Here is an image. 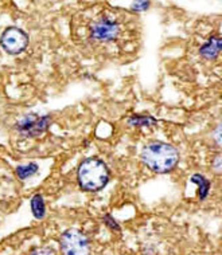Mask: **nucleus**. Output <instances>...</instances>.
<instances>
[{
    "label": "nucleus",
    "mask_w": 222,
    "mask_h": 255,
    "mask_svg": "<svg viewBox=\"0 0 222 255\" xmlns=\"http://www.w3.org/2000/svg\"><path fill=\"white\" fill-rule=\"evenodd\" d=\"M50 124V119L47 116L30 115L24 117L22 121L16 124V129L20 134L26 137H35L43 133Z\"/></svg>",
    "instance_id": "5"
},
{
    "label": "nucleus",
    "mask_w": 222,
    "mask_h": 255,
    "mask_svg": "<svg viewBox=\"0 0 222 255\" xmlns=\"http://www.w3.org/2000/svg\"><path fill=\"white\" fill-rule=\"evenodd\" d=\"M221 50V39L218 36H212L206 43L201 47L200 53L202 57L208 58V59H212V58H216Z\"/></svg>",
    "instance_id": "7"
},
{
    "label": "nucleus",
    "mask_w": 222,
    "mask_h": 255,
    "mask_svg": "<svg viewBox=\"0 0 222 255\" xmlns=\"http://www.w3.org/2000/svg\"><path fill=\"white\" fill-rule=\"evenodd\" d=\"M119 34V24L111 18H101L92 26V38L96 40H113Z\"/></svg>",
    "instance_id": "6"
},
{
    "label": "nucleus",
    "mask_w": 222,
    "mask_h": 255,
    "mask_svg": "<svg viewBox=\"0 0 222 255\" xmlns=\"http://www.w3.org/2000/svg\"><path fill=\"white\" fill-rule=\"evenodd\" d=\"M109 180L107 165L100 158L90 157L84 160L78 168V181L86 191H100Z\"/></svg>",
    "instance_id": "2"
},
{
    "label": "nucleus",
    "mask_w": 222,
    "mask_h": 255,
    "mask_svg": "<svg viewBox=\"0 0 222 255\" xmlns=\"http://www.w3.org/2000/svg\"><path fill=\"white\" fill-rule=\"evenodd\" d=\"M220 160H221V157L217 156V158H216V169H217V171H220Z\"/></svg>",
    "instance_id": "15"
},
{
    "label": "nucleus",
    "mask_w": 222,
    "mask_h": 255,
    "mask_svg": "<svg viewBox=\"0 0 222 255\" xmlns=\"http://www.w3.org/2000/svg\"><path fill=\"white\" fill-rule=\"evenodd\" d=\"M104 222H105V225L109 226V227H111L112 230H117V231L120 230L119 225L116 223V220L113 219V218H112L111 215H105V216H104Z\"/></svg>",
    "instance_id": "13"
},
{
    "label": "nucleus",
    "mask_w": 222,
    "mask_h": 255,
    "mask_svg": "<svg viewBox=\"0 0 222 255\" xmlns=\"http://www.w3.org/2000/svg\"><path fill=\"white\" fill-rule=\"evenodd\" d=\"M31 211L36 219H42L44 216V214H46V207H44V202L43 198H42V195L36 194L32 196Z\"/></svg>",
    "instance_id": "8"
},
{
    "label": "nucleus",
    "mask_w": 222,
    "mask_h": 255,
    "mask_svg": "<svg viewBox=\"0 0 222 255\" xmlns=\"http://www.w3.org/2000/svg\"><path fill=\"white\" fill-rule=\"evenodd\" d=\"M142 158L147 167L158 173H167L177 165L179 152L166 142H151L144 146Z\"/></svg>",
    "instance_id": "1"
},
{
    "label": "nucleus",
    "mask_w": 222,
    "mask_h": 255,
    "mask_svg": "<svg viewBox=\"0 0 222 255\" xmlns=\"http://www.w3.org/2000/svg\"><path fill=\"white\" fill-rule=\"evenodd\" d=\"M30 255H55V254H54V251L51 250V249H47V247H40V249L32 250Z\"/></svg>",
    "instance_id": "12"
},
{
    "label": "nucleus",
    "mask_w": 222,
    "mask_h": 255,
    "mask_svg": "<svg viewBox=\"0 0 222 255\" xmlns=\"http://www.w3.org/2000/svg\"><path fill=\"white\" fill-rule=\"evenodd\" d=\"M63 255H89L88 239L77 230H69L61 237Z\"/></svg>",
    "instance_id": "3"
},
{
    "label": "nucleus",
    "mask_w": 222,
    "mask_h": 255,
    "mask_svg": "<svg viewBox=\"0 0 222 255\" xmlns=\"http://www.w3.org/2000/svg\"><path fill=\"white\" fill-rule=\"evenodd\" d=\"M1 47L8 54L16 55L20 54L23 50L26 49L28 44V36L23 30L18 27H8L4 32L1 34L0 38Z\"/></svg>",
    "instance_id": "4"
},
{
    "label": "nucleus",
    "mask_w": 222,
    "mask_h": 255,
    "mask_svg": "<svg viewBox=\"0 0 222 255\" xmlns=\"http://www.w3.org/2000/svg\"><path fill=\"white\" fill-rule=\"evenodd\" d=\"M38 172V165L35 163H30L26 164V165H19L16 168V175H18L19 179H27V177H31L32 175H35Z\"/></svg>",
    "instance_id": "10"
},
{
    "label": "nucleus",
    "mask_w": 222,
    "mask_h": 255,
    "mask_svg": "<svg viewBox=\"0 0 222 255\" xmlns=\"http://www.w3.org/2000/svg\"><path fill=\"white\" fill-rule=\"evenodd\" d=\"M150 123H155V119L152 117H146V116H133L132 119L129 120V124L132 125H138V127H146Z\"/></svg>",
    "instance_id": "11"
},
{
    "label": "nucleus",
    "mask_w": 222,
    "mask_h": 255,
    "mask_svg": "<svg viewBox=\"0 0 222 255\" xmlns=\"http://www.w3.org/2000/svg\"><path fill=\"white\" fill-rule=\"evenodd\" d=\"M191 181L198 185V188H200V199L201 200H204V199L208 196V194H209L210 181L205 176L200 175V173H197V175H194V176L191 177Z\"/></svg>",
    "instance_id": "9"
},
{
    "label": "nucleus",
    "mask_w": 222,
    "mask_h": 255,
    "mask_svg": "<svg viewBox=\"0 0 222 255\" xmlns=\"http://www.w3.org/2000/svg\"><path fill=\"white\" fill-rule=\"evenodd\" d=\"M133 8H135V9H147V8H148V3H147V1H142V3H135V4H133Z\"/></svg>",
    "instance_id": "14"
}]
</instances>
